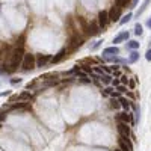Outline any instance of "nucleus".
Returning <instances> with one entry per match:
<instances>
[{"label":"nucleus","mask_w":151,"mask_h":151,"mask_svg":"<svg viewBox=\"0 0 151 151\" xmlns=\"http://www.w3.org/2000/svg\"><path fill=\"white\" fill-rule=\"evenodd\" d=\"M117 131H118L119 138H127V139H131L133 142H136V136H135V133H133L130 124L117 122Z\"/></svg>","instance_id":"1"},{"label":"nucleus","mask_w":151,"mask_h":151,"mask_svg":"<svg viewBox=\"0 0 151 151\" xmlns=\"http://www.w3.org/2000/svg\"><path fill=\"white\" fill-rule=\"evenodd\" d=\"M37 68V55L33 53H26L23 62H21V71L23 73H29V71Z\"/></svg>","instance_id":"2"},{"label":"nucleus","mask_w":151,"mask_h":151,"mask_svg":"<svg viewBox=\"0 0 151 151\" xmlns=\"http://www.w3.org/2000/svg\"><path fill=\"white\" fill-rule=\"evenodd\" d=\"M83 42H85V39L79 33H73V35H71L70 41L67 42V48L70 51V55H71V53H74V51H77L79 48L83 46Z\"/></svg>","instance_id":"3"},{"label":"nucleus","mask_w":151,"mask_h":151,"mask_svg":"<svg viewBox=\"0 0 151 151\" xmlns=\"http://www.w3.org/2000/svg\"><path fill=\"white\" fill-rule=\"evenodd\" d=\"M115 118H117V122H126V124H130L131 127L136 126L135 122V115L133 112H126V110H121L115 115Z\"/></svg>","instance_id":"4"},{"label":"nucleus","mask_w":151,"mask_h":151,"mask_svg":"<svg viewBox=\"0 0 151 151\" xmlns=\"http://www.w3.org/2000/svg\"><path fill=\"white\" fill-rule=\"evenodd\" d=\"M97 23H98V26H100V29L101 30H104L106 27L109 26V23H110V18H109V11H100L98 12V15H97Z\"/></svg>","instance_id":"5"},{"label":"nucleus","mask_w":151,"mask_h":151,"mask_svg":"<svg viewBox=\"0 0 151 151\" xmlns=\"http://www.w3.org/2000/svg\"><path fill=\"white\" fill-rule=\"evenodd\" d=\"M68 56H70V51H68V48H67V46H65V47H62V48L56 53V55L51 58V64H50V65L60 64V62H62V60H65Z\"/></svg>","instance_id":"6"},{"label":"nucleus","mask_w":151,"mask_h":151,"mask_svg":"<svg viewBox=\"0 0 151 151\" xmlns=\"http://www.w3.org/2000/svg\"><path fill=\"white\" fill-rule=\"evenodd\" d=\"M118 147L121 151H135V142L131 139H127V138H119Z\"/></svg>","instance_id":"7"},{"label":"nucleus","mask_w":151,"mask_h":151,"mask_svg":"<svg viewBox=\"0 0 151 151\" xmlns=\"http://www.w3.org/2000/svg\"><path fill=\"white\" fill-rule=\"evenodd\" d=\"M121 17H122V9H121L119 6L113 5L110 9H109V18H110V21H113V23H119Z\"/></svg>","instance_id":"8"},{"label":"nucleus","mask_w":151,"mask_h":151,"mask_svg":"<svg viewBox=\"0 0 151 151\" xmlns=\"http://www.w3.org/2000/svg\"><path fill=\"white\" fill-rule=\"evenodd\" d=\"M51 58L50 55H37V68H46L51 64Z\"/></svg>","instance_id":"9"},{"label":"nucleus","mask_w":151,"mask_h":151,"mask_svg":"<svg viewBox=\"0 0 151 151\" xmlns=\"http://www.w3.org/2000/svg\"><path fill=\"white\" fill-rule=\"evenodd\" d=\"M86 33H88V35H91V37H98V35L101 33V29H100L98 23H97V20H94V21H89V23H88Z\"/></svg>","instance_id":"10"},{"label":"nucleus","mask_w":151,"mask_h":151,"mask_svg":"<svg viewBox=\"0 0 151 151\" xmlns=\"http://www.w3.org/2000/svg\"><path fill=\"white\" fill-rule=\"evenodd\" d=\"M101 95L103 97H109V98H119L121 94L115 89L113 86H104L101 88Z\"/></svg>","instance_id":"11"},{"label":"nucleus","mask_w":151,"mask_h":151,"mask_svg":"<svg viewBox=\"0 0 151 151\" xmlns=\"http://www.w3.org/2000/svg\"><path fill=\"white\" fill-rule=\"evenodd\" d=\"M130 39V32H119L117 37L113 38V46H118V44H121V42H127Z\"/></svg>","instance_id":"12"},{"label":"nucleus","mask_w":151,"mask_h":151,"mask_svg":"<svg viewBox=\"0 0 151 151\" xmlns=\"http://www.w3.org/2000/svg\"><path fill=\"white\" fill-rule=\"evenodd\" d=\"M118 100H119V103H121V109H122V110L131 112V106H133V101H131V100H129L126 95H121Z\"/></svg>","instance_id":"13"},{"label":"nucleus","mask_w":151,"mask_h":151,"mask_svg":"<svg viewBox=\"0 0 151 151\" xmlns=\"http://www.w3.org/2000/svg\"><path fill=\"white\" fill-rule=\"evenodd\" d=\"M119 47L118 46H110V47H106L103 48V56H119Z\"/></svg>","instance_id":"14"},{"label":"nucleus","mask_w":151,"mask_h":151,"mask_svg":"<svg viewBox=\"0 0 151 151\" xmlns=\"http://www.w3.org/2000/svg\"><path fill=\"white\" fill-rule=\"evenodd\" d=\"M98 79H100V83H101L103 88H104V86H110V85H112V80H113V77H112L110 74H106V73L101 74Z\"/></svg>","instance_id":"15"},{"label":"nucleus","mask_w":151,"mask_h":151,"mask_svg":"<svg viewBox=\"0 0 151 151\" xmlns=\"http://www.w3.org/2000/svg\"><path fill=\"white\" fill-rule=\"evenodd\" d=\"M139 56H140V55H139V51H138V50L130 51V53H129V56H127V64H130V65H131V64H136V62L139 60Z\"/></svg>","instance_id":"16"},{"label":"nucleus","mask_w":151,"mask_h":151,"mask_svg":"<svg viewBox=\"0 0 151 151\" xmlns=\"http://www.w3.org/2000/svg\"><path fill=\"white\" fill-rule=\"evenodd\" d=\"M126 47H127V50H129V51L139 50V47H140V42H139V41H136V39H129V41L126 42Z\"/></svg>","instance_id":"17"},{"label":"nucleus","mask_w":151,"mask_h":151,"mask_svg":"<svg viewBox=\"0 0 151 151\" xmlns=\"http://www.w3.org/2000/svg\"><path fill=\"white\" fill-rule=\"evenodd\" d=\"M109 107H110L112 110H122V109H121V103H119L118 98H110V100H109Z\"/></svg>","instance_id":"18"},{"label":"nucleus","mask_w":151,"mask_h":151,"mask_svg":"<svg viewBox=\"0 0 151 151\" xmlns=\"http://www.w3.org/2000/svg\"><path fill=\"white\" fill-rule=\"evenodd\" d=\"M150 3H151V0H144V3L140 5V8H139L138 12H136V17H138V18H139V15H142V14L147 11V8L150 6Z\"/></svg>","instance_id":"19"},{"label":"nucleus","mask_w":151,"mask_h":151,"mask_svg":"<svg viewBox=\"0 0 151 151\" xmlns=\"http://www.w3.org/2000/svg\"><path fill=\"white\" fill-rule=\"evenodd\" d=\"M129 89L130 91H136V88H138V80H136V77L135 76H131L130 79H129Z\"/></svg>","instance_id":"20"},{"label":"nucleus","mask_w":151,"mask_h":151,"mask_svg":"<svg viewBox=\"0 0 151 151\" xmlns=\"http://www.w3.org/2000/svg\"><path fill=\"white\" fill-rule=\"evenodd\" d=\"M131 18H133V14H131V12H129V14H126V15H122V17H121V20H119V24H121V26L127 24Z\"/></svg>","instance_id":"21"},{"label":"nucleus","mask_w":151,"mask_h":151,"mask_svg":"<svg viewBox=\"0 0 151 151\" xmlns=\"http://www.w3.org/2000/svg\"><path fill=\"white\" fill-rule=\"evenodd\" d=\"M115 89H117L121 95H126V94L130 91V89H129V86H126V85H118L117 88H115Z\"/></svg>","instance_id":"22"},{"label":"nucleus","mask_w":151,"mask_h":151,"mask_svg":"<svg viewBox=\"0 0 151 151\" xmlns=\"http://www.w3.org/2000/svg\"><path fill=\"white\" fill-rule=\"evenodd\" d=\"M77 21H79V24H80L82 30H85V32H86V29H88V21L83 18V17H80V15L77 17Z\"/></svg>","instance_id":"23"},{"label":"nucleus","mask_w":151,"mask_h":151,"mask_svg":"<svg viewBox=\"0 0 151 151\" xmlns=\"http://www.w3.org/2000/svg\"><path fill=\"white\" fill-rule=\"evenodd\" d=\"M103 42H104V39H101V38H100V39H97V41L92 44V46H91V51H95V50H98V48H100V46H101Z\"/></svg>","instance_id":"24"},{"label":"nucleus","mask_w":151,"mask_h":151,"mask_svg":"<svg viewBox=\"0 0 151 151\" xmlns=\"http://www.w3.org/2000/svg\"><path fill=\"white\" fill-rule=\"evenodd\" d=\"M142 33H144V27H142V24H140V23H136V24H135V35L140 37Z\"/></svg>","instance_id":"25"},{"label":"nucleus","mask_w":151,"mask_h":151,"mask_svg":"<svg viewBox=\"0 0 151 151\" xmlns=\"http://www.w3.org/2000/svg\"><path fill=\"white\" fill-rule=\"evenodd\" d=\"M129 79H130V77L127 76V73H126V71H124V74L119 77V82H121V85H126V86H127V85H129Z\"/></svg>","instance_id":"26"},{"label":"nucleus","mask_w":151,"mask_h":151,"mask_svg":"<svg viewBox=\"0 0 151 151\" xmlns=\"http://www.w3.org/2000/svg\"><path fill=\"white\" fill-rule=\"evenodd\" d=\"M129 2H130V0H115V5L119 6L121 9H122V8H126L129 5Z\"/></svg>","instance_id":"27"},{"label":"nucleus","mask_w":151,"mask_h":151,"mask_svg":"<svg viewBox=\"0 0 151 151\" xmlns=\"http://www.w3.org/2000/svg\"><path fill=\"white\" fill-rule=\"evenodd\" d=\"M126 97H127L129 100H131V101H136V100H138V95H136L135 91H129V92L126 94Z\"/></svg>","instance_id":"28"},{"label":"nucleus","mask_w":151,"mask_h":151,"mask_svg":"<svg viewBox=\"0 0 151 151\" xmlns=\"http://www.w3.org/2000/svg\"><path fill=\"white\" fill-rule=\"evenodd\" d=\"M23 82V79H20V77H14V79H11L9 80V83L12 85V86H17V85H20Z\"/></svg>","instance_id":"29"},{"label":"nucleus","mask_w":151,"mask_h":151,"mask_svg":"<svg viewBox=\"0 0 151 151\" xmlns=\"http://www.w3.org/2000/svg\"><path fill=\"white\" fill-rule=\"evenodd\" d=\"M138 3H139V0H131L130 2V9H135V8L138 6Z\"/></svg>","instance_id":"30"},{"label":"nucleus","mask_w":151,"mask_h":151,"mask_svg":"<svg viewBox=\"0 0 151 151\" xmlns=\"http://www.w3.org/2000/svg\"><path fill=\"white\" fill-rule=\"evenodd\" d=\"M145 59H147L148 62H151V48L147 50V53H145Z\"/></svg>","instance_id":"31"},{"label":"nucleus","mask_w":151,"mask_h":151,"mask_svg":"<svg viewBox=\"0 0 151 151\" xmlns=\"http://www.w3.org/2000/svg\"><path fill=\"white\" fill-rule=\"evenodd\" d=\"M8 95H11V91H6V92H2V94H0V97H8Z\"/></svg>","instance_id":"32"},{"label":"nucleus","mask_w":151,"mask_h":151,"mask_svg":"<svg viewBox=\"0 0 151 151\" xmlns=\"http://www.w3.org/2000/svg\"><path fill=\"white\" fill-rule=\"evenodd\" d=\"M147 27H148V29L151 30V17H150V18L147 20Z\"/></svg>","instance_id":"33"},{"label":"nucleus","mask_w":151,"mask_h":151,"mask_svg":"<svg viewBox=\"0 0 151 151\" xmlns=\"http://www.w3.org/2000/svg\"><path fill=\"white\" fill-rule=\"evenodd\" d=\"M2 62H3V59H2V58H0V68H2Z\"/></svg>","instance_id":"34"},{"label":"nucleus","mask_w":151,"mask_h":151,"mask_svg":"<svg viewBox=\"0 0 151 151\" xmlns=\"http://www.w3.org/2000/svg\"><path fill=\"white\" fill-rule=\"evenodd\" d=\"M115 151H121V150H119V148H118V150H115Z\"/></svg>","instance_id":"35"},{"label":"nucleus","mask_w":151,"mask_h":151,"mask_svg":"<svg viewBox=\"0 0 151 151\" xmlns=\"http://www.w3.org/2000/svg\"><path fill=\"white\" fill-rule=\"evenodd\" d=\"M0 129H2V122H0Z\"/></svg>","instance_id":"36"}]
</instances>
